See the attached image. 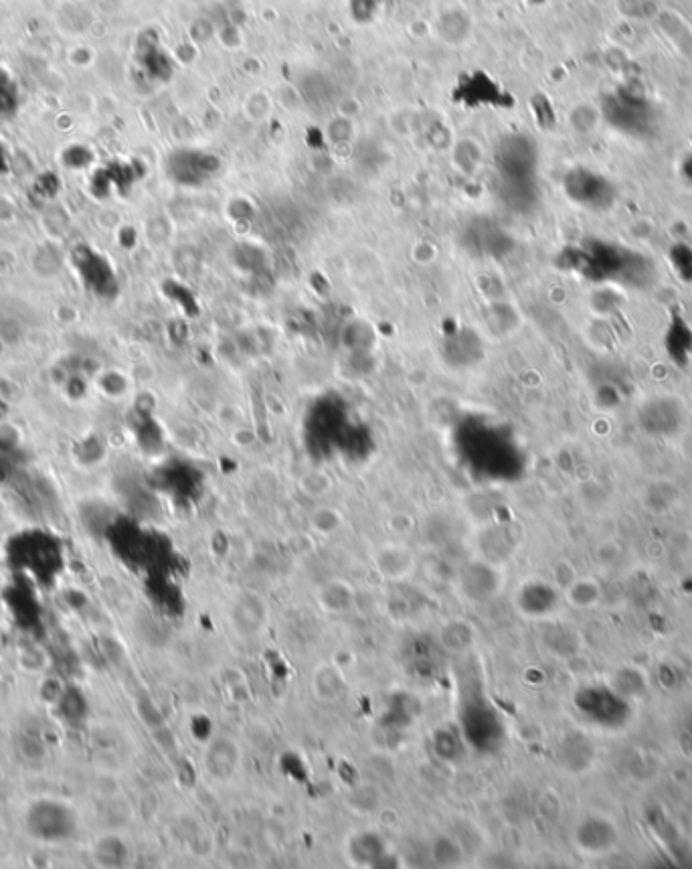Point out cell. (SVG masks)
<instances>
[{"label": "cell", "instance_id": "cell-13", "mask_svg": "<svg viewBox=\"0 0 692 869\" xmlns=\"http://www.w3.org/2000/svg\"><path fill=\"white\" fill-rule=\"evenodd\" d=\"M340 523H342V517L338 515L336 509L322 507V509L314 511V515H312V527L320 535H332L340 527Z\"/></svg>", "mask_w": 692, "mask_h": 869}, {"label": "cell", "instance_id": "cell-12", "mask_svg": "<svg viewBox=\"0 0 692 869\" xmlns=\"http://www.w3.org/2000/svg\"><path fill=\"white\" fill-rule=\"evenodd\" d=\"M429 859L438 867H458L464 863L466 851L454 833H438L429 843Z\"/></svg>", "mask_w": 692, "mask_h": 869}, {"label": "cell", "instance_id": "cell-16", "mask_svg": "<svg viewBox=\"0 0 692 869\" xmlns=\"http://www.w3.org/2000/svg\"><path fill=\"white\" fill-rule=\"evenodd\" d=\"M690 116H692V104H690Z\"/></svg>", "mask_w": 692, "mask_h": 869}, {"label": "cell", "instance_id": "cell-3", "mask_svg": "<svg viewBox=\"0 0 692 869\" xmlns=\"http://www.w3.org/2000/svg\"><path fill=\"white\" fill-rule=\"evenodd\" d=\"M569 199L587 211H610L618 201V189L610 177L599 171L577 167L565 179Z\"/></svg>", "mask_w": 692, "mask_h": 869}, {"label": "cell", "instance_id": "cell-2", "mask_svg": "<svg viewBox=\"0 0 692 869\" xmlns=\"http://www.w3.org/2000/svg\"><path fill=\"white\" fill-rule=\"evenodd\" d=\"M454 584L462 600L470 604H488L502 594L504 572L502 566L478 556L460 566Z\"/></svg>", "mask_w": 692, "mask_h": 869}, {"label": "cell", "instance_id": "cell-14", "mask_svg": "<svg viewBox=\"0 0 692 869\" xmlns=\"http://www.w3.org/2000/svg\"><path fill=\"white\" fill-rule=\"evenodd\" d=\"M302 489L304 493H308L310 497H324L328 491H332V481L326 477L324 472L314 470L302 479Z\"/></svg>", "mask_w": 692, "mask_h": 869}, {"label": "cell", "instance_id": "cell-7", "mask_svg": "<svg viewBox=\"0 0 692 869\" xmlns=\"http://www.w3.org/2000/svg\"><path fill=\"white\" fill-rule=\"evenodd\" d=\"M316 602L322 612L330 616H342L353 610L357 602V590L349 580L330 578L316 588Z\"/></svg>", "mask_w": 692, "mask_h": 869}, {"label": "cell", "instance_id": "cell-11", "mask_svg": "<svg viewBox=\"0 0 692 869\" xmlns=\"http://www.w3.org/2000/svg\"><path fill=\"white\" fill-rule=\"evenodd\" d=\"M344 805L357 815H375L383 807V793L379 784L361 780L344 793Z\"/></svg>", "mask_w": 692, "mask_h": 869}, {"label": "cell", "instance_id": "cell-9", "mask_svg": "<svg viewBox=\"0 0 692 869\" xmlns=\"http://www.w3.org/2000/svg\"><path fill=\"white\" fill-rule=\"evenodd\" d=\"M438 639H440V645H442V649L446 653H450V655H464V653H470L476 647V643H478V628L468 618L454 616V618H448L440 626Z\"/></svg>", "mask_w": 692, "mask_h": 869}, {"label": "cell", "instance_id": "cell-8", "mask_svg": "<svg viewBox=\"0 0 692 869\" xmlns=\"http://www.w3.org/2000/svg\"><path fill=\"white\" fill-rule=\"evenodd\" d=\"M387 853H389L387 841L375 829L359 831L349 839V843H346V855H349L351 863L359 867H375L381 861H385Z\"/></svg>", "mask_w": 692, "mask_h": 869}, {"label": "cell", "instance_id": "cell-6", "mask_svg": "<svg viewBox=\"0 0 692 869\" xmlns=\"http://www.w3.org/2000/svg\"><path fill=\"white\" fill-rule=\"evenodd\" d=\"M373 566L375 572L391 584H403L409 582L417 572V556L415 551L399 541L383 543L373 553Z\"/></svg>", "mask_w": 692, "mask_h": 869}, {"label": "cell", "instance_id": "cell-15", "mask_svg": "<svg viewBox=\"0 0 692 869\" xmlns=\"http://www.w3.org/2000/svg\"><path fill=\"white\" fill-rule=\"evenodd\" d=\"M676 177L684 189L692 191V150L680 154L676 163Z\"/></svg>", "mask_w": 692, "mask_h": 869}, {"label": "cell", "instance_id": "cell-1", "mask_svg": "<svg viewBox=\"0 0 692 869\" xmlns=\"http://www.w3.org/2000/svg\"><path fill=\"white\" fill-rule=\"evenodd\" d=\"M601 114L618 134L634 140H648L658 126L656 108L648 94L630 84L605 96Z\"/></svg>", "mask_w": 692, "mask_h": 869}, {"label": "cell", "instance_id": "cell-5", "mask_svg": "<svg viewBox=\"0 0 692 869\" xmlns=\"http://www.w3.org/2000/svg\"><path fill=\"white\" fill-rule=\"evenodd\" d=\"M243 752L235 738L219 734L209 740L203 754V766L213 782H231L241 768Z\"/></svg>", "mask_w": 692, "mask_h": 869}, {"label": "cell", "instance_id": "cell-10", "mask_svg": "<svg viewBox=\"0 0 692 869\" xmlns=\"http://www.w3.org/2000/svg\"><path fill=\"white\" fill-rule=\"evenodd\" d=\"M310 689L318 701L336 703L349 691V683H346V677L338 665L320 663L312 671Z\"/></svg>", "mask_w": 692, "mask_h": 869}, {"label": "cell", "instance_id": "cell-4", "mask_svg": "<svg viewBox=\"0 0 692 869\" xmlns=\"http://www.w3.org/2000/svg\"><path fill=\"white\" fill-rule=\"evenodd\" d=\"M229 622L235 635L243 641L262 637L270 624V604L266 596L253 590L241 592L229 608Z\"/></svg>", "mask_w": 692, "mask_h": 869}]
</instances>
